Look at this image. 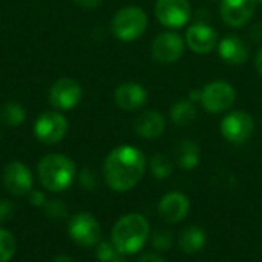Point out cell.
Here are the masks:
<instances>
[{"mask_svg": "<svg viewBox=\"0 0 262 262\" xmlns=\"http://www.w3.org/2000/svg\"><path fill=\"white\" fill-rule=\"evenodd\" d=\"M83 95V89L78 81L72 78H58L49 88V103L60 111L74 109Z\"/></svg>", "mask_w": 262, "mask_h": 262, "instance_id": "obj_11", "label": "cell"}, {"mask_svg": "<svg viewBox=\"0 0 262 262\" xmlns=\"http://www.w3.org/2000/svg\"><path fill=\"white\" fill-rule=\"evenodd\" d=\"M37 173L46 190L63 192L75 178V164L71 158L61 154H49L40 160Z\"/></svg>", "mask_w": 262, "mask_h": 262, "instance_id": "obj_3", "label": "cell"}, {"mask_svg": "<svg viewBox=\"0 0 262 262\" xmlns=\"http://www.w3.org/2000/svg\"><path fill=\"white\" fill-rule=\"evenodd\" d=\"M147 14L143 8L126 6L117 11L112 18V32L121 41H134L140 38L147 29Z\"/></svg>", "mask_w": 262, "mask_h": 262, "instance_id": "obj_4", "label": "cell"}, {"mask_svg": "<svg viewBox=\"0 0 262 262\" xmlns=\"http://www.w3.org/2000/svg\"><path fill=\"white\" fill-rule=\"evenodd\" d=\"M150 233L147 220L140 213H127L121 216L111 235V243L121 255H135L143 249Z\"/></svg>", "mask_w": 262, "mask_h": 262, "instance_id": "obj_2", "label": "cell"}, {"mask_svg": "<svg viewBox=\"0 0 262 262\" xmlns=\"http://www.w3.org/2000/svg\"><path fill=\"white\" fill-rule=\"evenodd\" d=\"M54 262H74V259L69 258V256H66V255H58V256L54 259Z\"/></svg>", "mask_w": 262, "mask_h": 262, "instance_id": "obj_34", "label": "cell"}, {"mask_svg": "<svg viewBox=\"0 0 262 262\" xmlns=\"http://www.w3.org/2000/svg\"><path fill=\"white\" fill-rule=\"evenodd\" d=\"M80 184L84 187V189H88V190H92L94 187H95V177H94V173L91 172V170H83L81 173H80Z\"/></svg>", "mask_w": 262, "mask_h": 262, "instance_id": "obj_28", "label": "cell"}, {"mask_svg": "<svg viewBox=\"0 0 262 262\" xmlns=\"http://www.w3.org/2000/svg\"><path fill=\"white\" fill-rule=\"evenodd\" d=\"M0 118L8 126H20L26 120V111L18 103H8L3 106Z\"/></svg>", "mask_w": 262, "mask_h": 262, "instance_id": "obj_23", "label": "cell"}, {"mask_svg": "<svg viewBox=\"0 0 262 262\" xmlns=\"http://www.w3.org/2000/svg\"><path fill=\"white\" fill-rule=\"evenodd\" d=\"M186 43L195 54H209L218 43L216 31L204 23H195L186 32Z\"/></svg>", "mask_w": 262, "mask_h": 262, "instance_id": "obj_16", "label": "cell"}, {"mask_svg": "<svg viewBox=\"0 0 262 262\" xmlns=\"http://www.w3.org/2000/svg\"><path fill=\"white\" fill-rule=\"evenodd\" d=\"M236 100L235 88L227 81L207 83L200 91V101L209 114H223L229 111Z\"/></svg>", "mask_w": 262, "mask_h": 262, "instance_id": "obj_5", "label": "cell"}, {"mask_svg": "<svg viewBox=\"0 0 262 262\" xmlns=\"http://www.w3.org/2000/svg\"><path fill=\"white\" fill-rule=\"evenodd\" d=\"M17 244L11 232L0 229V262H9L15 253Z\"/></svg>", "mask_w": 262, "mask_h": 262, "instance_id": "obj_24", "label": "cell"}, {"mask_svg": "<svg viewBox=\"0 0 262 262\" xmlns=\"http://www.w3.org/2000/svg\"><path fill=\"white\" fill-rule=\"evenodd\" d=\"M184 48H186V41L180 34L161 32L154 38L150 45V54L157 63L172 64L183 57Z\"/></svg>", "mask_w": 262, "mask_h": 262, "instance_id": "obj_8", "label": "cell"}, {"mask_svg": "<svg viewBox=\"0 0 262 262\" xmlns=\"http://www.w3.org/2000/svg\"><path fill=\"white\" fill-rule=\"evenodd\" d=\"M207 236L206 232L198 226H189L186 227L178 238V246L186 255H195L201 252L206 246Z\"/></svg>", "mask_w": 262, "mask_h": 262, "instance_id": "obj_19", "label": "cell"}, {"mask_svg": "<svg viewBox=\"0 0 262 262\" xmlns=\"http://www.w3.org/2000/svg\"><path fill=\"white\" fill-rule=\"evenodd\" d=\"M45 209V213L49 216V218H64L66 213H68V209L66 206L61 203V201H57V200H52V201H46V204L43 206Z\"/></svg>", "mask_w": 262, "mask_h": 262, "instance_id": "obj_27", "label": "cell"}, {"mask_svg": "<svg viewBox=\"0 0 262 262\" xmlns=\"http://www.w3.org/2000/svg\"><path fill=\"white\" fill-rule=\"evenodd\" d=\"M175 160L184 170H192L200 163V147L193 140H183L175 147Z\"/></svg>", "mask_w": 262, "mask_h": 262, "instance_id": "obj_20", "label": "cell"}, {"mask_svg": "<svg viewBox=\"0 0 262 262\" xmlns=\"http://www.w3.org/2000/svg\"><path fill=\"white\" fill-rule=\"evenodd\" d=\"M29 203L37 207H43L46 204V195L41 190H31L29 193Z\"/></svg>", "mask_w": 262, "mask_h": 262, "instance_id": "obj_30", "label": "cell"}, {"mask_svg": "<svg viewBox=\"0 0 262 262\" xmlns=\"http://www.w3.org/2000/svg\"><path fill=\"white\" fill-rule=\"evenodd\" d=\"M114 100L120 109L134 112L141 109L147 103V91L140 83H121L114 92Z\"/></svg>", "mask_w": 262, "mask_h": 262, "instance_id": "obj_14", "label": "cell"}, {"mask_svg": "<svg viewBox=\"0 0 262 262\" xmlns=\"http://www.w3.org/2000/svg\"><path fill=\"white\" fill-rule=\"evenodd\" d=\"M32 173L29 167L20 161H11L3 170V184L6 190L14 196L28 195L32 190Z\"/></svg>", "mask_w": 262, "mask_h": 262, "instance_id": "obj_12", "label": "cell"}, {"mask_svg": "<svg viewBox=\"0 0 262 262\" xmlns=\"http://www.w3.org/2000/svg\"><path fill=\"white\" fill-rule=\"evenodd\" d=\"M170 120L178 127L190 126L196 120V107L189 100H180L170 107Z\"/></svg>", "mask_w": 262, "mask_h": 262, "instance_id": "obj_21", "label": "cell"}, {"mask_svg": "<svg viewBox=\"0 0 262 262\" xmlns=\"http://www.w3.org/2000/svg\"><path fill=\"white\" fill-rule=\"evenodd\" d=\"M138 262H167L163 256H160L158 253H152V252H149V253H144V255H141L140 256V259Z\"/></svg>", "mask_w": 262, "mask_h": 262, "instance_id": "obj_31", "label": "cell"}, {"mask_svg": "<svg viewBox=\"0 0 262 262\" xmlns=\"http://www.w3.org/2000/svg\"><path fill=\"white\" fill-rule=\"evenodd\" d=\"M255 130V121L246 111L229 112L221 121V135L232 144L246 143Z\"/></svg>", "mask_w": 262, "mask_h": 262, "instance_id": "obj_7", "label": "cell"}, {"mask_svg": "<svg viewBox=\"0 0 262 262\" xmlns=\"http://www.w3.org/2000/svg\"><path fill=\"white\" fill-rule=\"evenodd\" d=\"M134 129L135 134L141 138H158L166 130V118L158 111H144L135 120Z\"/></svg>", "mask_w": 262, "mask_h": 262, "instance_id": "obj_18", "label": "cell"}, {"mask_svg": "<svg viewBox=\"0 0 262 262\" xmlns=\"http://www.w3.org/2000/svg\"><path fill=\"white\" fill-rule=\"evenodd\" d=\"M68 120L60 112H45L34 123V135L45 144H55L64 138Z\"/></svg>", "mask_w": 262, "mask_h": 262, "instance_id": "obj_9", "label": "cell"}, {"mask_svg": "<svg viewBox=\"0 0 262 262\" xmlns=\"http://www.w3.org/2000/svg\"><path fill=\"white\" fill-rule=\"evenodd\" d=\"M71 239L81 247H92L101 241V227L97 218L88 212L74 215L68 226Z\"/></svg>", "mask_w": 262, "mask_h": 262, "instance_id": "obj_6", "label": "cell"}, {"mask_svg": "<svg viewBox=\"0 0 262 262\" xmlns=\"http://www.w3.org/2000/svg\"><path fill=\"white\" fill-rule=\"evenodd\" d=\"M258 3H261V5H262V0H258Z\"/></svg>", "mask_w": 262, "mask_h": 262, "instance_id": "obj_36", "label": "cell"}, {"mask_svg": "<svg viewBox=\"0 0 262 262\" xmlns=\"http://www.w3.org/2000/svg\"><path fill=\"white\" fill-rule=\"evenodd\" d=\"M255 66H256V71L258 74L262 77V48L258 51L256 54V58H255Z\"/></svg>", "mask_w": 262, "mask_h": 262, "instance_id": "obj_33", "label": "cell"}, {"mask_svg": "<svg viewBox=\"0 0 262 262\" xmlns=\"http://www.w3.org/2000/svg\"><path fill=\"white\" fill-rule=\"evenodd\" d=\"M111 262H127V261L124 259V255H118L114 261H111Z\"/></svg>", "mask_w": 262, "mask_h": 262, "instance_id": "obj_35", "label": "cell"}, {"mask_svg": "<svg viewBox=\"0 0 262 262\" xmlns=\"http://www.w3.org/2000/svg\"><path fill=\"white\" fill-rule=\"evenodd\" d=\"M155 15L166 28H183L190 18V3L187 0H157Z\"/></svg>", "mask_w": 262, "mask_h": 262, "instance_id": "obj_10", "label": "cell"}, {"mask_svg": "<svg viewBox=\"0 0 262 262\" xmlns=\"http://www.w3.org/2000/svg\"><path fill=\"white\" fill-rule=\"evenodd\" d=\"M152 244L160 252L169 250L173 244V235L169 230H158L152 236Z\"/></svg>", "mask_w": 262, "mask_h": 262, "instance_id": "obj_26", "label": "cell"}, {"mask_svg": "<svg viewBox=\"0 0 262 262\" xmlns=\"http://www.w3.org/2000/svg\"><path fill=\"white\" fill-rule=\"evenodd\" d=\"M189 210H190V201L181 192L166 193L158 204V212L161 218L169 224L183 221L187 216Z\"/></svg>", "mask_w": 262, "mask_h": 262, "instance_id": "obj_15", "label": "cell"}, {"mask_svg": "<svg viewBox=\"0 0 262 262\" xmlns=\"http://www.w3.org/2000/svg\"><path fill=\"white\" fill-rule=\"evenodd\" d=\"M256 3L258 0H221V18L232 28H241L253 17Z\"/></svg>", "mask_w": 262, "mask_h": 262, "instance_id": "obj_13", "label": "cell"}, {"mask_svg": "<svg viewBox=\"0 0 262 262\" xmlns=\"http://www.w3.org/2000/svg\"><path fill=\"white\" fill-rule=\"evenodd\" d=\"M218 54L226 61L227 64L232 66H239L244 64L249 58V49L244 40L235 34L226 35L220 43H218Z\"/></svg>", "mask_w": 262, "mask_h": 262, "instance_id": "obj_17", "label": "cell"}, {"mask_svg": "<svg viewBox=\"0 0 262 262\" xmlns=\"http://www.w3.org/2000/svg\"><path fill=\"white\" fill-rule=\"evenodd\" d=\"M97 258L100 262H111L114 261L118 255H121L115 246L112 243H106V241H100L97 244V252H95Z\"/></svg>", "mask_w": 262, "mask_h": 262, "instance_id": "obj_25", "label": "cell"}, {"mask_svg": "<svg viewBox=\"0 0 262 262\" xmlns=\"http://www.w3.org/2000/svg\"><path fill=\"white\" fill-rule=\"evenodd\" d=\"M150 172L157 180H166L173 172V161L166 154H155L150 160Z\"/></svg>", "mask_w": 262, "mask_h": 262, "instance_id": "obj_22", "label": "cell"}, {"mask_svg": "<svg viewBox=\"0 0 262 262\" xmlns=\"http://www.w3.org/2000/svg\"><path fill=\"white\" fill-rule=\"evenodd\" d=\"M144 170V154L129 144L112 149L103 164L104 181L115 192H127L134 189L143 178Z\"/></svg>", "mask_w": 262, "mask_h": 262, "instance_id": "obj_1", "label": "cell"}, {"mask_svg": "<svg viewBox=\"0 0 262 262\" xmlns=\"http://www.w3.org/2000/svg\"><path fill=\"white\" fill-rule=\"evenodd\" d=\"M14 213V206L8 201V200H2L0 201V223L8 221Z\"/></svg>", "mask_w": 262, "mask_h": 262, "instance_id": "obj_29", "label": "cell"}, {"mask_svg": "<svg viewBox=\"0 0 262 262\" xmlns=\"http://www.w3.org/2000/svg\"><path fill=\"white\" fill-rule=\"evenodd\" d=\"M74 2L84 9H94L101 5V0H74Z\"/></svg>", "mask_w": 262, "mask_h": 262, "instance_id": "obj_32", "label": "cell"}]
</instances>
